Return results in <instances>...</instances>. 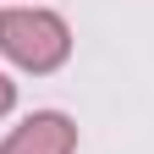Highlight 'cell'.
<instances>
[{"instance_id":"cell-2","label":"cell","mask_w":154,"mask_h":154,"mask_svg":"<svg viewBox=\"0 0 154 154\" xmlns=\"http://www.w3.org/2000/svg\"><path fill=\"white\" fill-rule=\"evenodd\" d=\"M0 154H77V127L61 110H33L22 127H11Z\"/></svg>"},{"instance_id":"cell-1","label":"cell","mask_w":154,"mask_h":154,"mask_svg":"<svg viewBox=\"0 0 154 154\" xmlns=\"http://www.w3.org/2000/svg\"><path fill=\"white\" fill-rule=\"evenodd\" d=\"M0 50L22 72H55L72 55V28L44 6H6L0 11Z\"/></svg>"},{"instance_id":"cell-3","label":"cell","mask_w":154,"mask_h":154,"mask_svg":"<svg viewBox=\"0 0 154 154\" xmlns=\"http://www.w3.org/2000/svg\"><path fill=\"white\" fill-rule=\"evenodd\" d=\"M11 99H17V88H11V77H6V72H0V116H6V110H11Z\"/></svg>"}]
</instances>
